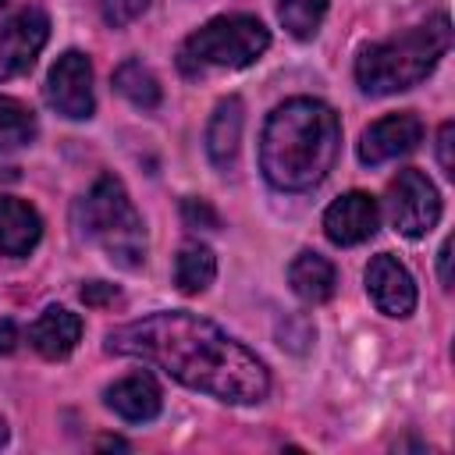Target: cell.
<instances>
[{
    "label": "cell",
    "instance_id": "obj_15",
    "mask_svg": "<svg viewBox=\"0 0 455 455\" xmlns=\"http://www.w3.org/2000/svg\"><path fill=\"white\" fill-rule=\"evenodd\" d=\"M43 235V220L39 213L11 196H0V252L4 256H25L28 249H36Z\"/></svg>",
    "mask_w": 455,
    "mask_h": 455
},
{
    "label": "cell",
    "instance_id": "obj_11",
    "mask_svg": "<svg viewBox=\"0 0 455 455\" xmlns=\"http://www.w3.org/2000/svg\"><path fill=\"white\" fill-rule=\"evenodd\" d=\"M380 210L377 199L366 192H345L341 199H334L323 213V235L334 245H359L377 231Z\"/></svg>",
    "mask_w": 455,
    "mask_h": 455
},
{
    "label": "cell",
    "instance_id": "obj_19",
    "mask_svg": "<svg viewBox=\"0 0 455 455\" xmlns=\"http://www.w3.org/2000/svg\"><path fill=\"white\" fill-rule=\"evenodd\" d=\"M32 139H36V114L18 100L0 96V149H18Z\"/></svg>",
    "mask_w": 455,
    "mask_h": 455
},
{
    "label": "cell",
    "instance_id": "obj_27",
    "mask_svg": "<svg viewBox=\"0 0 455 455\" xmlns=\"http://www.w3.org/2000/svg\"><path fill=\"white\" fill-rule=\"evenodd\" d=\"M4 441H7V423L0 419V448H4Z\"/></svg>",
    "mask_w": 455,
    "mask_h": 455
},
{
    "label": "cell",
    "instance_id": "obj_1",
    "mask_svg": "<svg viewBox=\"0 0 455 455\" xmlns=\"http://www.w3.org/2000/svg\"><path fill=\"white\" fill-rule=\"evenodd\" d=\"M107 352L142 359L192 391L231 405H252L270 391L267 366L217 323L174 309L149 313L107 334Z\"/></svg>",
    "mask_w": 455,
    "mask_h": 455
},
{
    "label": "cell",
    "instance_id": "obj_4",
    "mask_svg": "<svg viewBox=\"0 0 455 455\" xmlns=\"http://www.w3.org/2000/svg\"><path fill=\"white\" fill-rule=\"evenodd\" d=\"M75 228L92 238L110 263L135 270L146 259V228L132 206L124 185L114 174H100L92 188L75 203Z\"/></svg>",
    "mask_w": 455,
    "mask_h": 455
},
{
    "label": "cell",
    "instance_id": "obj_26",
    "mask_svg": "<svg viewBox=\"0 0 455 455\" xmlns=\"http://www.w3.org/2000/svg\"><path fill=\"white\" fill-rule=\"evenodd\" d=\"M437 270H441V284L451 288V242L441 245V252H437Z\"/></svg>",
    "mask_w": 455,
    "mask_h": 455
},
{
    "label": "cell",
    "instance_id": "obj_9",
    "mask_svg": "<svg viewBox=\"0 0 455 455\" xmlns=\"http://www.w3.org/2000/svg\"><path fill=\"white\" fill-rule=\"evenodd\" d=\"M366 291H370L373 306L387 316H409L416 309V281L391 252H380V256L370 259Z\"/></svg>",
    "mask_w": 455,
    "mask_h": 455
},
{
    "label": "cell",
    "instance_id": "obj_13",
    "mask_svg": "<svg viewBox=\"0 0 455 455\" xmlns=\"http://www.w3.org/2000/svg\"><path fill=\"white\" fill-rule=\"evenodd\" d=\"M242 124H245V107L238 96H228L217 103L210 124H206V153L213 167H231L242 146Z\"/></svg>",
    "mask_w": 455,
    "mask_h": 455
},
{
    "label": "cell",
    "instance_id": "obj_23",
    "mask_svg": "<svg viewBox=\"0 0 455 455\" xmlns=\"http://www.w3.org/2000/svg\"><path fill=\"white\" fill-rule=\"evenodd\" d=\"M451 146H455V124H451V121H444V124H441V132H437V160H441L444 174H455Z\"/></svg>",
    "mask_w": 455,
    "mask_h": 455
},
{
    "label": "cell",
    "instance_id": "obj_5",
    "mask_svg": "<svg viewBox=\"0 0 455 455\" xmlns=\"http://www.w3.org/2000/svg\"><path fill=\"white\" fill-rule=\"evenodd\" d=\"M270 46V32L259 18L252 14H224L196 28L181 50H178V68L188 78H199L213 68H249L259 60Z\"/></svg>",
    "mask_w": 455,
    "mask_h": 455
},
{
    "label": "cell",
    "instance_id": "obj_18",
    "mask_svg": "<svg viewBox=\"0 0 455 455\" xmlns=\"http://www.w3.org/2000/svg\"><path fill=\"white\" fill-rule=\"evenodd\" d=\"M114 89L128 100V103H135V107H142V110H153V107H160V82H156V75L142 64V60H124L117 71H114Z\"/></svg>",
    "mask_w": 455,
    "mask_h": 455
},
{
    "label": "cell",
    "instance_id": "obj_22",
    "mask_svg": "<svg viewBox=\"0 0 455 455\" xmlns=\"http://www.w3.org/2000/svg\"><path fill=\"white\" fill-rule=\"evenodd\" d=\"M181 217H185L188 228H210V231L220 228V217L206 199H185L181 203Z\"/></svg>",
    "mask_w": 455,
    "mask_h": 455
},
{
    "label": "cell",
    "instance_id": "obj_3",
    "mask_svg": "<svg viewBox=\"0 0 455 455\" xmlns=\"http://www.w3.org/2000/svg\"><path fill=\"white\" fill-rule=\"evenodd\" d=\"M451 46V21L448 14H437L402 36H391L384 43H373L355 60V82L370 96H391L416 82H423L434 64Z\"/></svg>",
    "mask_w": 455,
    "mask_h": 455
},
{
    "label": "cell",
    "instance_id": "obj_7",
    "mask_svg": "<svg viewBox=\"0 0 455 455\" xmlns=\"http://www.w3.org/2000/svg\"><path fill=\"white\" fill-rule=\"evenodd\" d=\"M50 39V18L46 11L39 7H25L18 11L4 28H0V82L14 78V75H25L39 50L46 46Z\"/></svg>",
    "mask_w": 455,
    "mask_h": 455
},
{
    "label": "cell",
    "instance_id": "obj_25",
    "mask_svg": "<svg viewBox=\"0 0 455 455\" xmlns=\"http://www.w3.org/2000/svg\"><path fill=\"white\" fill-rule=\"evenodd\" d=\"M18 348V327L11 320H0V355H11Z\"/></svg>",
    "mask_w": 455,
    "mask_h": 455
},
{
    "label": "cell",
    "instance_id": "obj_28",
    "mask_svg": "<svg viewBox=\"0 0 455 455\" xmlns=\"http://www.w3.org/2000/svg\"><path fill=\"white\" fill-rule=\"evenodd\" d=\"M7 4H11V0H0V14H4V11H7Z\"/></svg>",
    "mask_w": 455,
    "mask_h": 455
},
{
    "label": "cell",
    "instance_id": "obj_2",
    "mask_svg": "<svg viewBox=\"0 0 455 455\" xmlns=\"http://www.w3.org/2000/svg\"><path fill=\"white\" fill-rule=\"evenodd\" d=\"M341 149L338 114L313 100L295 96L274 107L259 139V167L274 188L306 192L327 178Z\"/></svg>",
    "mask_w": 455,
    "mask_h": 455
},
{
    "label": "cell",
    "instance_id": "obj_10",
    "mask_svg": "<svg viewBox=\"0 0 455 455\" xmlns=\"http://www.w3.org/2000/svg\"><path fill=\"white\" fill-rule=\"evenodd\" d=\"M423 139V121L416 114H387L380 121H373L363 139H359V160L363 164H384V160H395L409 149H416V142Z\"/></svg>",
    "mask_w": 455,
    "mask_h": 455
},
{
    "label": "cell",
    "instance_id": "obj_24",
    "mask_svg": "<svg viewBox=\"0 0 455 455\" xmlns=\"http://www.w3.org/2000/svg\"><path fill=\"white\" fill-rule=\"evenodd\" d=\"M117 299V288L107 284V281H89L82 284V302L85 306H103V302H114Z\"/></svg>",
    "mask_w": 455,
    "mask_h": 455
},
{
    "label": "cell",
    "instance_id": "obj_8",
    "mask_svg": "<svg viewBox=\"0 0 455 455\" xmlns=\"http://www.w3.org/2000/svg\"><path fill=\"white\" fill-rule=\"evenodd\" d=\"M46 100L57 114L82 121L92 114V64L85 53L68 50L57 57L46 78Z\"/></svg>",
    "mask_w": 455,
    "mask_h": 455
},
{
    "label": "cell",
    "instance_id": "obj_17",
    "mask_svg": "<svg viewBox=\"0 0 455 455\" xmlns=\"http://www.w3.org/2000/svg\"><path fill=\"white\" fill-rule=\"evenodd\" d=\"M213 277H217V256L206 245H199V242L181 245V252L174 259V281H178V288L185 295H199V291L210 288Z\"/></svg>",
    "mask_w": 455,
    "mask_h": 455
},
{
    "label": "cell",
    "instance_id": "obj_16",
    "mask_svg": "<svg viewBox=\"0 0 455 455\" xmlns=\"http://www.w3.org/2000/svg\"><path fill=\"white\" fill-rule=\"evenodd\" d=\"M288 284L302 302H327L334 295L338 274L334 263L320 252H299L288 267Z\"/></svg>",
    "mask_w": 455,
    "mask_h": 455
},
{
    "label": "cell",
    "instance_id": "obj_21",
    "mask_svg": "<svg viewBox=\"0 0 455 455\" xmlns=\"http://www.w3.org/2000/svg\"><path fill=\"white\" fill-rule=\"evenodd\" d=\"M146 7H149V0H100V14H103V21L114 25V28L135 21Z\"/></svg>",
    "mask_w": 455,
    "mask_h": 455
},
{
    "label": "cell",
    "instance_id": "obj_20",
    "mask_svg": "<svg viewBox=\"0 0 455 455\" xmlns=\"http://www.w3.org/2000/svg\"><path fill=\"white\" fill-rule=\"evenodd\" d=\"M327 4L331 0H281L277 14H281V25L295 36V39H313L323 14H327Z\"/></svg>",
    "mask_w": 455,
    "mask_h": 455
},
{
    "label": "cell",
    "instance_id": "obj_12",
    "mask_svg": "<svg viewBox=\"0 0 455 455\" xmlns=\"http://www.w3.org/2000/svg\"><path fill=\"white\" fill-rule=\"evenodd\" d=\"M82 338V320L78 313L64 309V306H50L39 313V320L28 327V341L43 359H64L75 352Z\"/></svg>",
    "mask_w": 455,
    "mask_h": 455
},
{
    "label": "cell",
    "instance_id": "obj_14",
    "mask_svg": "<svg viewBox=\"0 0 455 455\" xmlns=\"http://www.w3.org/2000/svg\"><path fill=\"white\" fill-rule=\"evenodd\" d=\"M107 405L128 423H146L160 412V387L149 373H128L107 387Z\"/></svg>",
    "mask_w": 455,
    "mask_h": 455
},
{
    "label": "cell",
    "instance_id": "obj_6",
    "mask_svg": "<svg viewBox=\"0 0 455 455\" xmlns=\"http://www.w3.org/2000/svg\"><path fill=\"white\" fill-rule=\"evenodd\" d=\"M384 203H387V217L395 231L405 238H423L441 217V196L434 181L416 167H405L391 178Z\"/></svg>",
    "mask_w": 455,
    "mask_h": 455
}]
</instances>
